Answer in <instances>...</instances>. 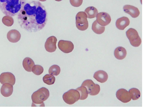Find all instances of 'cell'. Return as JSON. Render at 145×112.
Wrapping results in <instances>:
<instances>
[{
  "instance_id": "6da1fadb",
  "label": "cell",
  "mask_w": 145,
  "mask_h": 112,
  "mask_svg": "<svg viewBox=\"0 0 145 112\" xmlns=\"http://www.w3.org/2000/svg\"><path fill=\"white\" fill-rule=\"evenodd\" d=\"M46 10L38 1L26 3L17 14L18 22L21 28L29 32L42 29L48 19Z\"/></svg>"
},
{
  "instance_id": "7a4b0ae2",
  "label": "cell",
  "mask_w": 145,
  "mask_h": 112,
  "mask_svg": "<svg viewBox=\"0 0 145 112\" xmlns=\"http://www.w3.org/2000/svg\"><path fill=\"white\" fill-rule=\"evenodd\" d=\"M26 0H0V10L5 15L11 17L18 14Z\"/></svg>"
},
{
  "instance_id": "3957f363",
  "label": "cell",
  "mask_w": 145,
  "mask_h": 112,
  "mask_svg": "<svg viewBox=\"0 0 145 112\" xmlns=\"http://www.w3.org/2000/svg\"><path fill=\"white\" fill-rule=\"evenodd\" d=\"M50 93L48 89L45 87L39 88L33 93L31 95L33 103L32 106H44V101L49 98Z\"/></svg>"
},
{
  "instance_id": "277c9868",
  "label": "cell",
  "mask_w": 145,
  "mask_h": 112,
  "mask_svg": "<svg viewBox=\"0 0 145 112\" xmlns=\"http://www.w3.org/2000/svg\"><path fill=\"white\" fill-rule=\"evenodd\" d=\"M87 16L85 12H78L76 16V24L77 28L81 31H84L88 28V23Z\"/></svg>"
},
{
  "instance_id": "5b68a950",
  "label": "cell",
  "mask_w": 145,
  "mask_h": 112,
  "mask_svg": "<svg viewBox=\"0 0 145 112\" xmlns=\"http://www.w3.org/2000/svg\"><path fill=\"white\" fill-rule=\"evenodd\" d=\"M79 92L76 89H71L65 92L63 95V99L66 103L72 105L77 101L80 98Z\"/></svg>"
},
{
  "instance_id": "8992f818",
  "label": "cell",
  "mask_w": 145,
  "mask_h": 112,
  "mask_svg": "<svg viewBox=\"0 0 145 112\" xmlns=\"http://www.w3.org/2000/svg\"><path fill=\"white\" fill-rule=\"evenodd\" d=\"M126 36L131 44L133 47H139L141 43V40L138 33L135 29L130 28L126 32Z\"/></svg>"
},
{
  "instance_id": "52a82bcc",
  "label": "cell",
  "mask_w": 145,
  "mask_h": 112,
  "mask_svg": "<svg viewBox=\"0 0 145 112\" xmlns=\"http://www.w3.org/2000/svg\"><path fill=\"white\" fill-rule=\"evenodd\" d=\"M81 85L85 86L87 89L88 94L91 96H95L98 94L100 92V86L95 84L91 79L86 80L82 83Z\"/></svg>"
},
{
  "instance_id": "ba28073f",
  "label": "cell",
  "mask_w": 145,
  "mask_h": 112,
  "mask_svg": "<svg viewBox=\"0 0 145 112\" xmlns=\"http://www.w3.org/2000/svg\"><path fill=\"white\" fill-rule=\"evenodd\" d=\"M58 46L59 49L65 53L71 52L74 48L72 43L69 41L60 40L58 42Z\"/></svg>"
},
{
  "instance_id": "9c48e42d",
  "label": "cell",
  "mask_w": 145,
  "mask_h": 112,
  "mask_svg": "<svg viewBox=\"0 0 145 112\" xmlns=\"http://www.w3.org/2000/svg\"><path fill=\"white\" fill-rule=\"evenodd\" d=\"M96 16V21L101 26H106L111 22V19L110 16L106 12H100L98 13Z\"/></svg>"
},
{
  "instance_id": "30bf717a",
  "label": "cell",
  "mask_w": 145,
  "mask_h": 112,
  "mask_svg": "<svg viewBox=\"0 0 145 112\" xmlns=\"http://www.w3.org/2000/svg\"><path fill=\"white\" fill-rule=\"evenodd\" d=\"M116 95L118 99L124 103L130 102L132 99L129 92L124 88H121L118 90L116 92Z\"/></svg>"
},
{
  "instance_id": "8fae6325",
  "label": "cell",
  "mask_w": 145,
  "mask_h": 112,
  "mask_svg": "<svg viewBox=\"0 0 145 112\" xmlns=\"http://www.w3.org/2000/svg\"><path fill=\"white\" fill-rule=\"evenodd\" d=\"M15 76L11 73L4 72L0 75V82L2 84L8 83L13 85L15 84Z\"/></svg>"
},
{
  "instance_id": "7c38bea8",
  "label": "cell",
  "mask_w": 145,
  "mask_h": 112,
  "mask_svg": "<svg viewBox=\"0 0 145 112\" xmlns=\"http://www.w3.org/2000/svg\"><path fill=\"white\" fill-rule=\"evenodd\" d=\"M57 40L56 38L54 36H51L48 38L44 45L46 50L50 52L55 51L57 48L56 43Z\"/></svg>"
},
{
  "instance_id": "4fadbf2b",
  "label": "cell",
  "mask_w": 145,
  "mask_h": 112,
  "mask_svg": "<svg viewBox=\"0 0 145 112\" xmlns=\"http://www.w3.org/2000/svg\"><path fill=\"white\" fill-rule=\"evenodd\" d=\"M123 10L124 12L129 14L133 18H137L140 14L138 9L131 5H125L123 7Z\"/></svg>"
},
{
  "instance_id": "5bb4252c",
  "label": "cell",
  "mask_w": 145,
  "mask_h": 112,
  "mask_svg": "<svg viewBox=\"0 0 145 112\" xmlns=\"http://www.w3.org/2000/svg\"><path fill=\"white\" fill-rule=\"evenodd\" d=\"M7 38L10 42L15 43L18 42L21 38V34L17 30L12 29L8 33L7 35Z\"/></svg>"
},
{
  "instance_id": "9a60e30c",
  "label": "cell",
  "mask_w": 145,
  "mask_h": 112,
  "mask_svg": "<svg viewBox=\"0 0 145 112\" xmlns=\"http://www.w3.org/2000/svg\"><path fill=\"white\" fill-rule=\"evenodd\" d=\"M130 24L129 20L127 17L123 16L118 18L116 21V25L119 29L123 30Z\"/></svg>"
},
{
  "instance_id": "2e32d148",
  "label": "cell",
  "mask_w": 145,
  "mask_h": 112,
  "mask_svg": "<svg viewBox=\"0 0 145 112\" xmlns=\"http://www.w3.org/2000/svg\"><path fill=\"white\" fill-rule=\"evenodd\" d=\"M13 85L8 83L3 84L1 89V94L5 97H8L10 96L13 92Z\"/></svg>"
},
{
  "instance_id": "e0dca14e",
  "label": "cell",
  "mask_w": 145,
  "mask_h": 112,
  "mask_svg": "<svg viewBox=\"0 0 145 112\" xmlns=\"http://www.w3.org/2000/svg\"><path fill=\"white\" fill-rule=\"evenodd\" d=\"M93 77L98 81L103 83L107 81L108 76L106 72L100 70L97 71L94 73Z\"/></svg>"
},
{
  "instance_id": "ac0fdd59",
  "label": "cell",
  "mask_w": 145,
  "mask_h": 112,
  "mask_svg": "<svg viewBox=\"0 0 145 112\" xmlns=\"http://www.w3.org/2000/svg\"><path fill=\"white\" fill-rule=\"evenodd\" d=\"M127 51L125 49L122 47H117L115 50L114 54L115 58L118 60L124 59L126 56Z\"/></svg>"
},
{
  "instance_id": "d6986e66",
  "label": "cell",
  "mask_w": 145,
  "mask_h": 112,
  "mask_svg": "<svg viewBox=\"0 0 145 112\" xmlns=\"http://www.w3.org/2000/svg\"><path fill=\"white\" fill-rule=\"evenodd\" d=\"M22 65L24 69L28 72L32 71V69L35 65L33 61L30 58L26 57L23 60Z\"/></svg>"
},
{
  "instance_id": "ffe728a7",
  "label": "cell",
  "mask_w": 145,
  "mask_h": 112,
  "mask_svg": "<svg viewBox=\"0 0 145 112\" xmlns=\"http://www.w3.org/2000/svg\"><path fill=\"white\" fill-rule=\"evenodd\" d=\"M84 12L89 18H95L98 13L97 9L93 6L88 7L85 10Z\"/></svg>"
},
{
  "instance_id": "44dd1931",
  "label": "cell",
  "mask_w": 145,
  "mask_h": 112,
  "mask_svg": "<svg viewBox=\"0 0 145 112\" xmlns=\"http://www.w3.org/2000/svg\"><path fill=\"white\" fill-rule=\"evenodd\" d=\"M92 29L93 31L97 34H101L103 33L105 31V26L100 25L96 20L93 23L92 26Z\"/></svg>"
},
{
  "instance_id": "7402d4cb",
  "label": "cell",
  "mask_w": 145,
  "mask_h": 112,
  "mask_svg": "<svg viewBox=\"0 0 145 112\" xmlns=\"http://www.w3.org/2000/svg\"><path fill=\"white\" fill-rule=\"evenodd\" d=\"M80 94V100H83L86 99L88 97V93L87 88L84 86L81 85L76 89Z\"/></svg>"
},
{
  "instance_id": "603a6c76",
  "label": "cell",
  "mask_w": 145,
  "mask_h": 112,
  "mask_svg": "<svg viewBox=\"0 0 145 112\" xmlns=\"http://www.w3.org/2000/svg\"><path fill=\"white\" fill-rule=\"evenodd\" d=\"M131 98L133 100H136L138 99L140 96V93L138 89L135 88H132L130 89L129 91Z\"/></svg>"
},
{
  "instance_id": "cb8c5ba5",
  "label": "cell",
  "mask_w": 145,
  "mask_h": 112,
  "mask_svg": "<svg viewBox=\"0 0 145 112\" xmlns=\"http://www.w3.org/2000/svg\"><path fill=\"white\" fill-rule=\"evenodd\" d=\"M43 80L44 83L49 85L53 84L55 81V77L50 74H47L43 77Z\"/></svg>"
},
{
  "instance_id": "d4e9b609",
  "label": "cell",
  "mask_w": 145,
  "mask_h": 112,
  "mask_svg": "<svg viewBox=\"0 0 145 112\" xmlns=\"http://www.w3.org/2000/svg\"><path fill=\"white\" fill-rule=\"evenodd\" d=\"M60 72V68L58 65H54L51 66L48 70L49 74L53 76H57Z\"/></svg>"
},
{
  "instance_id": "484cf974",
  "label": "cell",
  "mask_w": 145,
  "mask_h": 112,
  "mask_svg": "<svg viewBox=\"0 0 145 112\" xmlns=\"http://www.w3.org/2000/svg\"><path fill=\"white\" fill-rule=\"evenodd\" d=\"M2 22L4 25L9 27L13 24L14 20L11 16L6 15L3 18Z\"/></svg>"
},
{
  "instance_id": "4316f807",
  "label": "cell",
  "mask_w": 145,
  "mask_h": 112,
  "mask_svg": "<svg viewBox=\"0 0 145 112\" xmlns=\"http://www.w3.org/2000/svg\"><path fill=\"white\" fill-rule=\"evenodd\" d=\"M44 69L40 65H34L32 69V71L35 74L39 75L43 72Z\"/></svg>"
},
{
  "instance_id": "83f0119b",
  "label": "cell",
  "mask_w": 145,
  "mask_h": 112,
  "mask_svg": "<svg viewBox=\"0 0 145 112\" xmlns=\"http://www.w3.org/2000/svg\"><path fill=\"white\" fill-rule=\"evenodd\" d=\"M83 0H70L71 5L73 7H78L82 4Z\"/></svg>"
},
{
  "instance_id": "f1b7e54d",
  "label": "cell",
  "mask_w": 145,
  "mask_h": 112,
  "mask_svg": "<svg viewBox=\"0 0 145 112\" xmlns=\"http://www.w3.org/2000/svg\"><path fill=\"white\" fill-rule=\"evenodd\" d=\"M39 1H46V0H39Z\"/></svg>"
},
{
  "instance_id": "f546056e",
  "label": "cell",
  "mask_w": 145,
  "mask_h": 112,
  "mask_svg": "<svg viewBox=\"0 0 145 112\" xmlns=\"http://www.w3.org/2000/svg\"><path fill=\"white\" fill-rule=\"evenodd\" d=\"M55 0L56 1H60L62 0Z\"/></svg>"
}]
</instances>
